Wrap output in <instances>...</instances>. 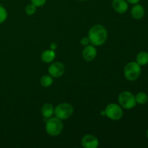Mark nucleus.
Here are the masks:
<instances>
[{
    "instance_id": "obj_14",
    "label": "nucleus",
    "mask_w": 148,
    "mask_h": 148,
    "mask_svg": "<svg viewBox=\"0 0 148 148\" xmlns=\"http://www.w3.org/2000/svg\"><path fill=\"white\" fill-rule=\"evenodd\" d=\"M136 62L140 66H145L148 64V53L146 51H141L137 54Z\"/></svg>"
},
{
    "instance_id": "obj_12",
    "label": "nucleus",
    "mask_w": 148,
    "mask_h": 148,
    "mask_svg": "<svg viewBox=\"0 0 148 148\" xmlns=\"http://www.w3.org/2000/svg\"><path fill=\"white\" fill-rule=\"evenodd\" d=\"M41 114L43 118L46 119L51 118L54 114V108H53V105L51 103H45L42 106Z\"/></svg>"
},
{
    "instance_id": "obj_20",
    "label": "nucleus",
    "mask_w": 148,
    "mask_h": 148,
    "mask_svg": "<svg viewBox=\"0 0 148 148\" xmlns=\"http://www.w3.org/2000/svg\"><path fill=\"white\" fill-rule=\"evenodd\" d=\"M80 43L83 46H88V45H90V40L89 38H88V37H84L81 39Z\"/></svg>"
},
{
    "instance_id": "obj_16",
    "label": "nucleus",
    "mask_w": 148,
    "mask_h": 148,
    "mask_svg": "<svg viewBox=\"0 0 148 148\" xmlns=\"http://www.w3.org/2000/svg\"><path fill=\"white\" fill-rule=\"evenodd\" d=\"M135 100L137 103L140 104V105H144L147 103L148 96L145 92H140L135 95Z\"/></svg>"
},
{
    "instance_id": "obj_5",
    "label": "nucleus",
    "mask_w": 148,
    "mask_h": 148,
    "mask_svg": "<svg viewBox=\"0 0 148 148\" xmlns=\"http://www.w3.org/2000/svg\"><path fill=\"white\" fill-rule=\"evenodd\" d=\"M118 101L120 106L125 109H132L137 105L135 96L129 91H123L119 95Z\"/></svg>"
},
{
    "instance_id": "obj_22",
    "label": "nucleus",
    "mask_w": 148,
    "mask_h": 148,
    "mask_svg": "<svg viewBox=\"0 0 148 148\" xmlns=\"http://www.w3.org/2000/svg\"><path fill=\"white\" fill-rule=\"evenodd\" d=\"M146 135H147V139H148V129H147V132H146Z\"/></svg>"
},
{
    "instance_id": "obj_9",
    "label": "nucleus",
    "mask_w": 148,
    "mask_h": 148,
    "mask_svg": "<svg viewBox=\"0 0 148 148\" xmlns=\"http://www.w3.org/2000/svg\"><path fill=\"white\" fill-rule=\"evenodd\" d=\"M97 51L93 45H88L85 46L82 51V57L86 62H92L96 58Z\"/></svg>"
},
{
    "instance_id": "obj_19",
    "label": "nucleus",
    "mask_w": 148,
    "mask_h": 148,
    "mask_svg": "<svg viewBox=\"0 0 148 148\" xmlns=\"http://www.w3.org/2000/svg\"><path fill=\"white\" fill-rule=\"evenodd\" d=\"M31 4H34L36 7H40L44 5L46 2V0H30Z\"/></svg>"
},
{
    "instance_id": "obj_7",
    "label": "nucleus",
    "mask_w": 148,
    "mask_h": 148,
    "mask_svg": "<svg viewBox=\"0 0 148 148\" xmlns=\"http://www.w3.org/2000/svg\"><path fill=\"white\" fill-rule=\"evenodd\" d=\"M49 73L52 77H60L64 75L65 72L64 65L59 62H55L51 64L49 66Z\"/></svg>"
},
{
    "instance_id": "obj_13",
    "label": "nucleus",
    "mask_w": 148,
    "mask_h": 148,
    "mask_svg": "<svg viewBox=\"0 0 148 148\" xmlns=\"http://www.w3.org/2000/svg\"><path fill=\"white\" fill-rule=\"evenodd\" d=\"M40 58H41V60L45 63H51L56 58V53L52 49H49V50L44 51L41 53Z\"/></svg>"
},
{
    "instance_id": "obj_2",
    "label": "nucleus",
    "mask_w": 148,
    "mask_h": 148,
    "mask_svg": "<svg viewBox=\"0 0 148 148\" xmlns=\"http://www.w3.org/2000/svg\"><path fill=\"white\" fill-rule=\"evenodd\" d=\"M136 62H129L124 69V75L129 81L137 80L141 74V67Z\"/></svg>"
},
{
    "instance_id": "obj_15",
    "label": "nucleus",
    "mask_w": 148,
    "mask_h": 148,
    "mask_svg": "<svg viewBox=\"0 0 148 148\" xmlns=\"http://www.w3.org/2000/svg\"><path fill=\"white\" fill-rule=\"evenodd\" d=\"M53 77L51 75H43L40 79V83L43 88L50 87L53 84Z\"/></svg>"
},
{
    "instance_id": "obj_1",
    "label": "nucleus",
    "mask_w": 148,
    "mask_h": 148,
    "mask_svg": "<svg viewBox=\"0 0 148 148\" xmlns=\"http://www.w3.org/2000/svg\"><path fill=\"white\" fill-rule=\"evenodd\" d=\"M88 38L91 44L93 46H102L108 38V32L104 26L99 24L95 25L90 29Z\"/></svg>"
},
{
    "instance_id": "obj_23",
    "label": "nucleus",
    "mask_w": 148,
    "mask_h": 148,
    "mask_svg": "<svg viewBox=\"0 0 148 148\" xmlns=\"http://www.w3.org/2000/svg\"><path fill=\"white\" fill-rule=\"evenodd\" d=\"M79 1H88V0H79Z\"/></svg>"
},
{
    "instance_id": "obj_4",
    "label": "nucleus",
    "mask_w": 148,
    "mask_h": 148,
    "mask_svg": "<svg viewBox=\"0 0 148 148\" xmlns=\"http://www.w3.org/2000/svg\"><path fill=\"white\" fill-rule=\"evenodd\" d=\"M74 113V108L71 104L67 103H60L54 108V114L56 117L61 119L66 120L70 118Z\"/></svg>"
},
{
    "instance_id": "obj_10",
    "label": "nucleus",
    "mask_w": 148,
    "mask_h": 148,
    "mask_svg": "<svg viewBox=\"0 0 148 148\" xmlns=\"http://www.w3.org/2000/svg\"><path fill=\"white\" fill-rule=\"evenodd\" d=\"M112 7L116 12L124 14L128 10V3L126 0H113Z\"/></svg>"
},
{
    "instance_id": "obj_21",
    "label": "nucleus",
    "mask_w": 148,
    "mask_h": 148,
    "mask_svg": "<svg viewBox=\"0 0 148 148\" xmlns=\"http://www.w3.org/2000/svg\"><path fill=\"white\" fill-rule=\"evenodd\" d=\"M127 1V3L131 4H138L139 2L140 1V0H126Z\"/></svg>"
},
{
    "instance_id": "obj_17",
    "label": "nucleus",
    "mask_w": 148,
    "mask_h": 148,
    "mask_svg": "<svg viewBox=\"0 0 148 148\" xmlns=\"http://www.w3.org/2000/svg\"><path fill=\"white\" fill-rule=\"evenodd\" d=\"M7 12L4 7L0 6V24L4 23L7 18Z\"/></svg>"
},
{
    "instance_id": "obj_6",
    "label": "nucleus",
    "mask_w": 148,
    "mask_h": 148,
    "mask_svg": "<svg viewBox=\"0 0 148 148\" xmlns=\"http://www.w3.org/2000/svg\"><path fill=\"white\" fill-rule=\"evenodd\" d=\"M105 115L110 119L114 121H119L123 116V110L121 106L116 103H111L106 107Z\"/></svg>"
},
{
    "instance_id": "obj_18",
    "label": "nucleus",
    "mask_w": 148,
    "mask_h": 148,
    "mask_svg": "<svg viewBox=\"0 0 148 148\" xmlns=\"http://www.w3.org/2000/svg\"><path fill=\"white\" fill-rule=\"evenodd\" d=\"M36 12V7L33 4H27L25 7V13L27 15H32Z\"/></svg>"
},
{
    "instance_id": "obj_3",
    "label": "nucleus",
    "mask_w": 148,
    "mask_h": 148,
    "mask_svg": "<svg viewBox=\"0 0 148 148\" xmlns=\"http://www.w3.org/2000/svg\"><path fill=\"white\" fill-rule=\"evenodd\" d=\"M62 130H63V124L62 120L58 119L57 117L49 118L47 120L46 124V131L48 134L54 137L60 134Z\"/></svg>"
},
{
    "instance_id": "obj_8",
    "label": "nucleus",
    "mask_w": 148,
    "mask_h": 148,
    "mask_svg": "<svg viewBox=\"0 0 148 148\" xmlns=\"http://www.w3.org/2000/svg\"><path fill=\"white\" fill-rule=\"evenodd\" d=\"M82 147L85 148H96L98 147L99 141L94 135L92 134H86L82 139Z\"/></svg>"
},
{
    "instance_id": "obj_11",
    "label": "nucleus",
    "mask_w": 148,
    "mask_h": 148,
    "mask_svg": "<svg viewBox=\"0 0 148 148\" xmlns=\"http://www.w3.org/2000/svg\"><path fill=\"white\" fill-rule=\"evenodd\" d=\"M131 14L133 18L136 20H140L145 15V9L142 5L139 4H134L131 10Z\"/></svg>"
}]
</instances>
